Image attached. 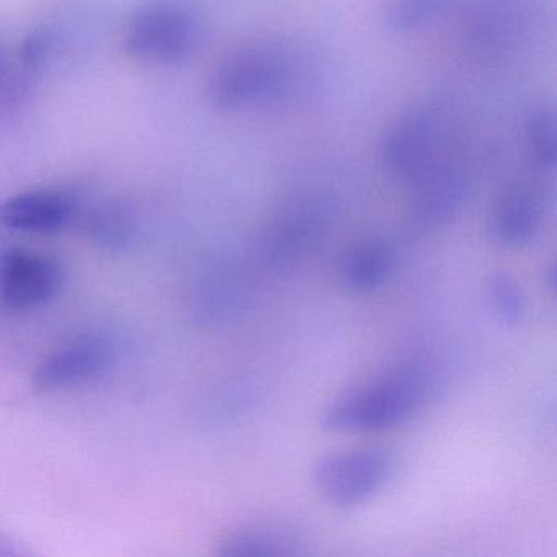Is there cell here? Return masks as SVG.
I'll use <instances>...</instances> for the list:
<instances>
[{"instance_id": "obj_14", "label": "cell", "mask_w": 557, "mask_h": 557, "mask_svg": "<svg viewBox=\"0 0 557 557\" xmlns=\"http://www.w3.org/2000/svg\"><path fill=\"white\" fill-rule=\"evenodd\" d=\"M87 233L107 247L126 246L136 233V216L126 205L107 200L87 213Z\"/></svg>"}, {"instance_id": "obj_8", "label": "cell", "mask_w": 557, "mask_h": 557, "mask_svg": "<svg viewBox=\"0 0 557 557\" xmlns=\"http://www.w3.org/2000/svg\"><path fill=\"white\" fill-rule=\"evenodd\" d=\"M116 345L106 332H89L58 347L44 358L34 374L38 391H57L100 376L112 367Z\"/></svg>"}, {"instance_id": "obj_6", "label": "cell", "mask_w": 557, "mask_h": 557, "mask_svg": "<svg viewBox=\"0 0 557 557\" xmlns=\"http://www.w3.org/2000/svg\"><path fill=\"white\" fill-rule=\"evenodd\" d=\"M399 471L396 453L383 446L347 449L319 459L314 484L327 504L354 508L387 487Z\"/></svg>"}, {"instance_id": "obj_4", "label": "cell", "mask_w": 557, "mask_h": 557, "mask_svg": "<svg viewBox=\"0 0 557 557\" xmlns=\"http://www.w3.org/2000/svg\"><path fill=\"white\" fill-rule=\"evenodd\" d=\"M451 116L438 103L420 102L397 113L380 139L387 174L410 185L456 148Z\"/></svg>"}, {"instance_id": "obj_18", "label": "cell", "mask_w": 557, "mask_h": 557, "mask_svg": "<svg viewBox=\"0 0 557 557\" xmlns=\"http://www.w3.org/2000/svg\"><path fill=\"white\" fill-rule=\"evenodd\" d=\"M12 64L9 63L8 58H5L4 45L0 41V83L5 79L9 71H11Z\"/></svg>"}, {"instance_id": "obj_17", "label": "cell", "mask_w": 557, "mask_h": 557, "mask_svg": "<svg viewBox=\"0 0 557 557\" xmlns=\"http://www.w3.org/2000/svg\"><path fill=\"white\" fill-rule=\"evenodd\" d=\"M487 298L495 315L505 325H518L528 311L527 293L513 276L497 273L487 285Z\"/></svg>"}, {"instance_id": "obj_10", "label": "cell", "mask_w": 557, "mask_h": 557, "mask_svg": "<svg viewBox=\"0 0 557 557\" xmlns=\"http://www.w3.org/2000/svg\"><path fill=\"white\" fill-rule=\"evenodd\" d=\"M57 259L30 250H11L0 262V293L12 309H34L51 301L63 286Z\"/></svg>"}, {"instance_id": "obj_16", "label": "cell", "mask_w": 557, "mask_h": 557, "mask_svg": "<svg viewBox=\"0 0 557 557\" xmlns=\"http://www.w3.org/2000/svg\"><path fill=\"white\" fill-rule=\"evenodd\" d=\"M448 4L449 0H389L387 24L399 34H416L435 24Z\"/></svg>"}, {"instance_id": "obj_15", "label": "cell", "mask_w": 557, "mask_h": 557, "mask_svg": "<svg viewBox=\"0 0 557 557\" xmlns=\"http://www.w3.org/2000/svg\"><path fill=\"white\" fill-rule=\"evenodd\" d=\"M524 149L537 171H549L556 164V120L547 109H537L528 116L524 125Z\"/></svg>"}, {"instance_id": "obj_3", "label": "cell", "mask_w": 557, "mask_h": 557, "mask_svg": "<svg viewBox=\"0 0 557 557\" xmlns=\"http://www.w3.org/2000/svg\"><path fill=\"white\" fill-rule=\"evenodd\" d=\"M334 218V203L325 195L306 191L289 198L257 237L250 263L262 278L292 275L324 243Z\"/></svg>"}, {"instance_id": "obj_7", "label": "cell", "mask_w": 557, "mask_h": 557, "mask_svg": "<svg viewBox=\"0 0 557 557\" xmlns=\"http://www.w3.org/2000/svg\"><path fill=\"white\" fill-rule=\"evenodd\" d=\"M478 181L475 159L462 146L417 178L407 205V220L419 231L448 226L468 207Z\"/></svg>"}, {"instance_id": "obj_5", "label": "cell", "mask_w": 557, "mask_h": 557, "mask_svg": "<svg viewBox=\"0 0 557 557\" xmlns=\"http://www.w3.org/2000/svg\"><path fill=\"white\" fill-rule=\"evenodd\" d=\"M198 40L200 24L190 9L171 0H156L129 18L123 48L138 63L175 66L194 54Z\"/></svg>"}, {"instance_id": "obj_12", "label": "cell", "mask_w": 557, "mask_h": 557, "mask_svg": "<svg viewBox=\"0 0 557 557\" xmlns=\"http://www.w3.org/2000/svg\"><path fill=\"white\" fill-rule=\"evenodd\" d=\"M309 553L305 531L289 521L243 524L221 540L220 554L233 557L301 556Z\"/></svg>"}, {"instance_id": "obj_13", "label": "cell", "mask_w": 557, "mask_h": 557, "mask_svg": "<svg viewBox=\"0 0 557 557\" xmlns=\"http://www.w3.org/2000/svg\"><path fill=\"white\" fill-rule=\"evenodd\" d=\"M396 267L397 249L394 244L383 237H371L345 253L338 275L348 292L364 295L386 285Z\"/></svg>"}, {"instance_id": "obj_9", "label": "cell", "mask_w": 557, "mask_h": 557, "mask_svg": "<svg viewBox=\"0 0 557 557\" xmlns=\"http://www.w3.org/2000/svg\"><path fill=\"white\" fill-rule=\"evenodd\" d=\"M546 216L543 185L530 177L517 178L502 190L491 211V233L500 246L521 249L540 236Z\"/></svg>"}, {"instance_id": "obj_11", "label": "cell", "mask_w": 557, "mask_h": 557, "mask_svg": "<svg viewBox=\"0 0 557 557\" xmlns=\"http://www.w3.org/2000/svg\"><path fill=\"white\" fill-rule=\"evenodd\" d=\"M76 214V200L66 191L45 188L15 195L0 205V223L27 233H57Z\"/></svg>"}, {"instance_id": "obj_2", "label": "cell", "mask_w": 557, "mask_h": 557, "mask_svg": "<svg viewBox=\"0 0 557 557\" xmlns=\"http://www.w3.org/2000/svg\"><path fill=\"white\" fill-rule=\"evenodd\" d=\"M301 67L298 51L286 41H249L221 58L208 81V100L221 112L269 106L295 89Z\"/></svg>"}, {"instance_id": "obj_1", "label": "cell", "mask_w": 557, "mask_h": 557, "mask_svg": "<svg viewBox=\"0 0 557 557\" xmlns=\"http://www.w3.org/2000/svg\"><path fill=\"white\" fill-rule=\"evenodd\" d=\"M442 386L429 358L416 357L354 387L324 410L322 426L334 433H373L403 425L422 412Z\"/></svg>"}]
</instances>
